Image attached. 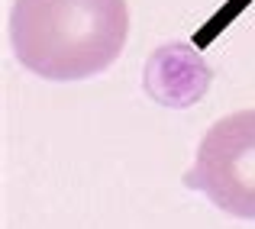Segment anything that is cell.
Returning a JSON list of instances; mask_svg holds the SVG:
<instances>
[{"label":"cell","instance_id":"obj_2","mask_svg":"<svg viewBox=\"0 0 255 229\" xmlns=\"http://www.w3.org/2000/svg\"><path fill=\"white\" fill-rule=\"evenodd\" d=\"M184 187L230 217L255 220V110H236L204 132Z\"/></svg>","mask_w":255,"mask_h":229},{"label":"cell","instance_id":"obj_1","mask_svg":"<svg viewBox=\"0 0 255 229\" xmlns=\"http://www.w3.org/2000/svg\"><path fill=\"white\" fill-rule=\"evenodd\" d=\"M129 36L126 0H16L10 45L45 81H84L107 71Z\"/></svg>","mask_w":255,"mask_h":229}]
</instances>
